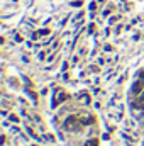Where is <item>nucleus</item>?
<instances>
[{
  "instance_id": "obj_4",
  "label": "nucleus",
  "mask_w": 144,
  "mask_h": 146,
  "mask_svg": "<svg viewBox=\"0 0 144 146\" xmlns=\"http://www.w3.org/2000/svg\"><path fill=\"white\" fill-rule=\"evenodd\" d=\"M87 146H97V139H88L87 141Z\"/></svg>"
},
{
  "instance_id": "obj_2",
  "label": "nucleus",
  "mask_w": 144,
  "mask_h": 146,
  "mask_svg": "<svg viewBox=\"0 0 144 146\" xmlns=\"http://www.w3.org/2000/svg\"><path fill=\"white\" fill-rule=\"evenodd\" d=\"M66 99H68V95H66L65 92H61V90H59V92H58V97H56V99H53V107L59 106V104H61V102H65Z\"/></svg>"
},
{
  "instance_id": "obj_1",
  "label": "nucleus",
  "mask_w": 144,
  "mask_h": 146,
  "mask_svg": "<svg viewBox=\"0 0 144 146\" xmlns=\"http://www.w3.org/2000/svg\"><path fill=\"white\" fill-rule=\"evenodd\" d=\"M66 129H71V131H76V129H80V126H81V121H78L76 117H70L68 121H66Z\"/></svg>"
},
{
  "instance_id": "obj_3",
  "label": "nucleus",
  "mask_w": 144,
  "mask_h": 146,
  "mask_svg": "<svg viewBox=\"0 0 144 146\" xmlns=\"http://www.w3.org/2000/svg\"><path fill=\"white\" fill-rule=\"evenodd\" d=\"M143 85H144V80L141 78L137 83H134V87H132V92H136V94H139L141 92V88H143Z\"/></svg>"
}]
</instances>
